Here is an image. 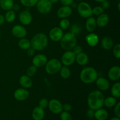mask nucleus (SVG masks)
Masks as SVG:
<instances>
[{
    "label": "nucleus",
    "instance_id": "obj_17",
    "mask_svg": "<svg viewBox=\"0 0 120 120\" xmlns=\"http://www.w3.org/2000/svg\"><path fill=\"white\" fill-rule=\"evenodd\" d=\"M97 88L101 91H105L110 88V83L109 80L104 77H99L96 80Z\"/></svg>",
    "mask_w": 120,
    "mask_h": 120
},
{
    "label": "nucleus",
    "instance_id": "obj_10",
    "mask_svg": "<svg viewBox=\"0 0 120 120\" xmlns=\"http://www.w3.org/2000/svg\"><path fill=\"white\" fill-rule=\"evenodd\" d=\"M63 30L60 27H55L49 32V37L54 42H59L63 35Z\"/></svg>",
    "mask_w": 120,
    "mask_h": 120
},
{
    "label": "nucleus",
    "instance_id": "obj_30",
    "mask_svg": "<svg viewBox=\"0 0 120 120\" xmlns=\"http://www.w3.org/2000/svg\"><path fill=\"white\" fill-rule=\"evenodd\" d=\"M18 45L21 49H23V50H27L28 48H30V42L27 39L25 38H21V39L19 41Z\"/></svg>",
    "mask_w": 120,
    "mask_h": 120
},
{
    "label": "nucleus",
    "instance_id": "obj_35",
    "mask_svg": "<svg viewBox=\"0 0 120 120\" xmlns=\"http://www.w3.org/2000/svg\"><path fill=\"white\" fill-rule=\"evenodd\" d=\"M37 69H36V67L35 66L32 65L29 66L26 70V75L29 76V77H32V76H34L35 73H36Z\"/></svg>",
    "mask_w": 120,
    "mask_h": 120
},
{
    "label": "nucleus",
    "instance_id": "obj_11",
    "mask_svg": "<svg viewBox=\"0 0 120 120\" xmlns=\"http://www.w3.org/2000/svg\"><path fill=\"white\" fill-rule=\"evenodd\" d=\"M12 34L18 38H23L27 35V30L25 27L20 25H15L12 29Z\"/></svg>",
    "mask_w": 120,
    "mask_h": 120
},
{
    "label": "nucleus",
    "instance_id": "obj_15",
    "mask_svg": "<svg viewBox=\"0 0 120 120\" xmlns=\"http://www.w3.org/2000/svg\"><path fill=\"white\" fill-rule=\"evenodd\" d=\"M71 13H72V9L70 6L63 5L57 10V15L60 18L64 19L70 16Z\"/></svg>",
    "mask_w": 120,
    "mask_h": 120
},
{
    "label": "nucleus",
    "instance_id": "obj_37",
    "mask_svg": "<svg viewBox=\"0 0 120 120\" xmlns=\"http://www.w3.org/2000/svg\"><path fill=\"white\" fill-rule=\"evenodd\" d=\"M113 54L117 59L120 58V45L119 43L116 45L113 48Z\"/></svg>",
    "mask_w": 120,
    "mask_h": 120
},
{
    "label": "nucleus",
    "instance_id": "obj_25",
    "mask_svg": "<svg viewBox=\"0 0 120 120\" xmlns=\"http://www.w3.org/2000/svg\"><path fill=\"white\" fill-rule=\"evenodd\" d=\"M101 46L105 50H109L113 47L114 42L111 38L109 36H105L102 39Z\"/></svg>",
    "mask_w": 120,
    "mask_h": 120
},
{
    "label": "nucleus",
    "instance_id": "obj_47",
    "mask_svg": "<svg viewBox=\"0 0 120 120\" xmlns=\"http://www.w3.org/2000/svg\"><path fill=\"white\" fill-rule=\"evenodd\" d=\"M12 9L14 11H18L20 9V6L18 4H14Z\"/></svg>",
    "mask_w": 120,
    "mask_h": 120
},
{
    "label": "nucleus",
    "instance_id": "obj_8",
    "mask_svg": "<svg viewBox=\"0 0 120 120\" xmlns=\"http://www.w3.org/2000/svg\"><path fill=\"white\" fill-rule=\"evenodd\" d=\"M76 55L72 50H67L63 54L61 58L62 63L65 66H70L72 65L75 62Z\"/></svg>",
    "mask_w": 120,
    "mask_h": 120
},
{
    "label": "nucleus",
    "instance_id": "obj_23",
    "mask_svg": "<svg viewBox=\"0 0 120 120\" xmlns=\"http://www.w3.org/2000/svg\"><path fill=\"white\" fill-rule=\"evenodd\" d=\"M94 116V117H95L96 120H106L109 117V114L107 110L105 109H103L100 108L98 110H95Z\"/></svg>",
    "mask_w": 120,
    "mask_h": 120
},
{
    "label": "nucleus",
    "instance_id": "obj_49",
    "mask_svg": "<svg viewBox=\"0 0 120 120\" xmlns=\"http://www.w3.org/2000/svg\"><path fill=\"white\" fill-rule=\"evenodd\" d=\"M50 1V2H51L52 4H56L57 3V2H58V1H59V0H49Z\"/></svg>",
    "mask_w": 120,
    "mask_h": 120
},
{
    "label": "nucleus",
    "instance_id": "obj_34",
    "mask_svg": "<svg viewBox=\"0 0 120 120\" xmlns=\"http://www.w3.org/2000/svg\"><path fill=\"white\" fill-rule=\"evenodd\" d=\"M60 28L62 29V30H66L70 26V21L67 18L62 19L59 23Z\"/></svg>",
    "mask_w": 120,
    "mask_h": 120
},
{
    "label": "nucleus",
    "instance_id": "obj_14",
    "mask_svg": "<svg viewBox=\"0 0 120 120\" xmlns=\"http://www.w3.org/2000/svg\"><path fill=\"white\" fill-rule=\"evenodd\" d=\"M14 97L18 101L26 100L29 97V93L26 89H18L14 92Z\"/></svg>",
    "mask_w": 120,
    "mask_h": 120
},
{
    "label": "nucleus",
    "instance_id": "obj_27",
    "mask_svg": "<svg viewBox=\"0 0 120 120\" xmlns=\"http://www.w3.org/2000/svg\"><path fill=\"white\" fill-rule=\"evenodd\" d=\"M111 94L114 97L119 98L120 97V83L119 82L114 83L111 87Z\"/></svg>",
    "mask_w": 120,
    "mask_h": 120
},
{
    "label": "nucleus",
    "instance_id": "obj_48",
    "mask_svg": "<svg viewBox=\"0 0 120 120\" xmlns=\"http://www.w3.org/2000/svg\"><path fill=\"white\" fill-rule=\"evenodd\" d=\"M4 21H5L4 16L3 15L0 14V26L2 25L4 23Z\"/></svg>",
    "mask_w": 120,
    "mask_h": 120
},
{
    "label": "nucleus",
    "instance_id": "obj_3",
    "mask_svg": "<svg viewBox=\"0 0 120 120\" xmlns=\"http://www.w3.org/2000/svg\"><path fill=\"white\" fill-rule=\"evenodd\" d=\"M80 78L84 83L90 84L97 80L98 78V73L94 68L87 67L82 70L80 74Z\"/></svg>",
    "mask_w": 120,
    "mask_h": 120
},
{
    "label": "nucleus",
    "instance_id": "obj_43",
    "mask_svg": "<svg viewBox=\"0 0 120 120\" xmlns=\"http://www.w3.org/2000/svg\"><path fill=\"white\" fill-rule=\"evenodd\" d=\"M101 7L103 8V9H107L110 7V4L109 1H108L107 0H105L103 2H101Z\"/></svg>",
    "mask_w": 120,
    "mask_h": 120
},
{
    "label": "nucleus",
    "instance_id": "obj_54",
    "mask_svg": "<svg viewBox=\"0 0 120 120\" xmlns=\"http://www.w3.org/2000/svg\"><path fill=\"white\" fill-rule=\"evenodd\" d=\"M77 1H82V0H77Z\"/></svg>",
    "mask_w": 120,
    "mask_h": 120
},
{
    "label": "nucleus",
    "instance_id": "obj_26",
    "mask_svg": "<svg viewBox=\"0 0 120 120\" xmlns=\"http://www.w3.org/2000/svg\"><path fill=\"white\" fill-rule=\"evenodd\" d=\"M14 4L13 0H0V7L5 11L12 9Z\"/></svg>",
    "mask_w": 120,
    "mask_h": 120
},
{
    "label": "nucleus",
    "instance_id": "obj_7",
    "mask_svg": "<svg viewBox=\"0 0 120 120\" xmlns=\"http://www.w3.org/2000/svg\"><path fill=\"white\" fill-rule=\"evenodd\" d=\"M36 5L39 12L47 14L51 11L52 4L49 0H38Z\"/></svg>",
    "mask_w": 120,
    "mask_h": 120
},
{
    "label": "nucleus",
    "instance_id": "obj_29",
    "mask_svg": "<svg viewBox=\"0 0 120 120\" xmlns=\"http://www.w3.org/2000/svg\"><path fill=\"white\" fill-rule=\"evenodd\" d=\"M15 18H16V14H15V11L12 9L7 11L4 16L5 20L9 23L14 22L15 19Z\"/></svg>",
    "mask_w": 120,
    "mask_h": 120
},
{
    "label": "nucleus",
    "instance_id": "obj_50",
    "mask_svg": "<svg viewBox=\"0 0 120 120\" xmlns=\"http://www.w3.org/2000/svg\"><path fill=\"white\" fill-rule=\"evenodd\" d=\"M110 120H120V117H113V118H111Z\"/></svg>",
    "mask_w": 120,
    "mask_h": 120
},
{
    "label": "nucleus",
    "instance_id": "obj_36",
    "mask_svg": "<svg viewBox=\"0 0 120 120\" xmlns=\"http://www.w3.org/2000/svg\"><path fill=\"white\" fill-rule=\"evenodd\" d=\"M93 14H94L96 16H99L100 15L103 14L104 12V9L101 6H97L95 7L92 9Z\"/></svg>",
    "mask_w": 120,
    "mask_h": 120
},
{
    "label": "nucleus",
    "instance_id": "obj_45",
    "mask_svg": "<svg viewBox=\"0 0 120 120\" xmlns=\"http://www.w3.org/2000/svg\"><path fill=\"white\" fill-rule=\"evenodd\" d=\"M35 53V50L31 46L27 49V54L29 56H33Z\"/></svg>",
    "mask_w": 120,
    "mask_h": 120
},
{
    "label": "nucleus",
    "instance_id": "obj_52",
    "mask_svg": "<svg viewBox=\"0 0 120 120\" xmlns=\"http://www.w3.org/2000/svg\"><path fill=\"white\" fill-rule=\"evenodd\" d=\"M118 11H120V2H118Z\"/></svg>",
    "mask_w": 120,
    "mask_h": 120
},
{
    "label": "nucleus",
    "instance_id": "obj_5",
    "mask_svg": "<svg viewBox=\"0 0 120 120\" xmlns=\"http://www.w3.org/2000/svg\"><path fill=\"white\" fill-rule=\"evenodd\" d=\"M62 68V63L57 59H52L45 64L46 71L49 75H55L58 73Z\"/></svg>",
    "mask_w": 120,
    "mask_h": 120
},
{
    "label": "nucleus",
    "instance_id": "obj_33",
    "mask_svg": "<svg viewBox=\"0 0 120 120\" xmlns=\"http://www.w3.org/2000/svg\"><path fill=\"white\" fill-rule=\"evenodd\" d=\"M21 3L26 7H33L37 4L38 0H20Z\"/></svg>",
    "mask_w": 120,
    "mask_h": 120
},
{
    "label": "nucleus",
    "instance_id": "obj_55",
    "mask_svg": "<svg viewBox=\"0 0 120 120\" xmlns=\"http://www.w3.org/2000/svg\"><path fill=\"white\" fill-rule=\"evenodd\" d=\"M117 1H120V0H117Z\"/></svg>",
    "mask_w": 120,
    "mask_h": 120
},
{
    "label": "nucleus",
    "instance_id": "obj_4",
    "mask_svg": "<svg viewBox=\"0 0 120 120\" xmlns=\"http://www.w3.org/2000/svg\"><path fill=\"white\" fill-rule=\"evenodd\" d=\"M77 39L76 36L70 32L63 34L60 40V45L62 49L65 50H71L76 45Z\"/></svg>",
    "mask_w": 120,
    "mask_h": 120
},
{
    "label": "nucleus",
    "instance_id": "obj_31",
    "mask_svg": "<svg viewBox=\"0 0 120 120\" xmlns=\"http://www.w3.org/2000/svg\"><path fill=\"white\" fill-rule=\"evenodd\" d=\"M59 71L61 77L64 79H67L69 78L71 75L70 69L68 68V66H62Z\"/></svg>",
    "mask_w": 120,
    "mask_h": 120
},
{
    "label": "nucleus",
    "instance_id": "obj_19",
    "mask_svg": "<svg viewBox=\"0 0 120 120\" xmlns=\"http://www.w3.org/2000/svg\"><path fill=\"white\" fill-rule=\"evenodd\" d=\"M109 22V16L107 14H104L98 16V18L96 19V24L100 28H104Z\"/></svg>",
    "mask_w": 120,
    "mask_h": 120
},
{
    "label": "nucleus",
    "instance_id": "obj_42",
    "mask_svg": "<svg viewBox=\"0 0 120 120\" xmlns=\"http://www.w3.org/2000/svg\"><path fill=\"white\" fill-rule=\"evenodd\" d=\"M61 4L64 6H70L73 2V0H60Z\"/></svg>",
    "mask_w": 120,
    "mask_h": 120
},
{
    "label": "nucleus",
    "instance_id": "obj_13",
    "mask_svg": "<svg viewBox=\"0 0 120 120\" xmlns=\"http://www.w3.org/2000/svg\"><path fill=\"white\" fill-rule=\"evenodd\" d=\"M48 62V58L43 54H38L34 56L32 60L33 65L36 68H41L46 64Z\"/></svg>",
    "mask_w": 120,
    "mask_h": 120
},
{
    "label": "nucleus",
    "instance_id": "obj_9",
    "mask_svg": "<svg viewBox=\"0 0 120 120\" xmlns=\"http://www.w3.org/2000/svg\"><path fill=\"white\" fill-rule=\"evenodd\" d=\"M48 107L52 113L57 114L61 113L63 111V105L59 100L56 99H52L49 101Z\"/></svg>",
    "mask_w": 120,
    "mask_h": 120
},
{
    "label": "nucleus",
    "instance_id": "obj_44",
    "mask_svg": "<svg viewBox=\"0 0 120 120\" xmlns=\"http://www.w3.org/2000/svg\"><path fill=\"white\" fill-rule=\"evenodd\" d=\"M71 109H72V107L70 104L66 103L64 105H63V110H64V111L69 112V111H71Z\"/></svg>",
    "mask_w": 120,
    "mask_h": 120
},
{
    "label": "nucleus",
    "instance_id": "obj_38",
    "mask_svg": "<svg viewBox=\"0 0 120 120\" xmlns=\"http://www.w3.org/2000/svg\"><path fill=\"white\" fill-rule=\"evenodd\" d=\"M61 120H72V117L69 112L63 111L60 114Z\"/></svg>",
    "mask_w": 120,
    "mask_h": 120
},
{
    "label": "nucleus",
    "instance_id": "obj_39",
    "mask_svg": "<svg viewBox=\"0 0 120 120\" xmlns=\"http://www.w3.org/2000/svg\"><path fill=\"white\" fill-rule=\"evenodd\" d=\"M48 104L49 101L46 98H42L39 102V106L44 109L48 106Z\"/></svg>",
    "mask_w": 120,
    "mask_h": 120
},
{
    "label": "nucleus",
    "instance_id": "obj_24",
    "mask_svg": "<svg viewBox=\"0 0 120 120\" xmlns=\"http://www.w3.org/2000/svg\"><path fill=\"white\" fill-rule=\"evenodd\" d=\"M19 84L25 89H29L32 85V80L30 77L27 75H23L20 77Z\"/></svg>",
    "mask_w": 120,
    "mask_h": 120
},
{
    "label": "nucleus",
    "instance_id": "obj_28",
    "mask_svg": "<svg viewBox=\"0 0 120 120\" xmlns=\"http://www.w3.org/2000/svg\"><path fill=\"white\" fill-rule=\"evenodd\" d=\"M117 98L114 97L113 96L112 97H108L106 98H104V105L106 106L108 108H111L112 107L115 106L117 104Z\"/></svg>",
    "mask_w": 120,
    "mask_h": 120
},
{
    "label": "nucleus",
    "instance_id": "obj_20",
    "mask_svg": "<svg viewBox=\"0 0 120 120\" xmlns=\"http://www.w3.org/2000/svg\"><path fill=\"white\" fill-rule=\"evenodd\" d=\"M32 116L34 120H42L45 116L44 109L39 106L36 107L33 110Z\"/></svg>",
    "mask_w": 120,
    "mask_h": 120
},
{
    "label": "nucleus",
    "instance_id": "obj_32",
    "mask_svg": "<svg viewBox=\"0 0 120 120\" xmlns=\"http://www.w3.org/2000/svg\"><path fill=\"white\" fill-rule=\"evenodd\" d=\"M82 32V27L79 24L77 23H74L71 25V28H70V32L71 34L75 35V36H77L79 35Z\"/></svg>",
    "mask_w": 120,
    "mask_h": 120
},
{
    "label": "nucleus",
    "instance_id": "obj_46",
    "mask_svg": "<svg viewBox=\"0 0 120 120\" xmlns=\"http://www.w3.org/2000/svg\"><path fill=\"white\" fill-rule=\"evenodd\" d=\"M87 115L88 117H89V118H93V117H94V110L90 109V110L87 111Z\"/></svg>",
    "mask_w": 120,
    "mask_h": 120
},
{
    "label": "nucleus",
    "instance_id": "obj_53",
    "mask_svg": "<svg viewBox=\"0 0 120 120\" xmlns=\"http://www.w3.org/2000/svg\"><path fill=\"white\" fill-rule=\"evenodd\" d=\"M0 37H1V31H0Z\"/></svg>",
    "mask_w": 120,
    "mask_h": 120
},
{
    "label": "nucleus",
    "instance_id": "obj_21",
    "mask_svg": "<svg viewBox=\"0 0 120 120\" xmlns=\"http://www.w3.org/2000/svg\"><path fill=\"white\" fill-rule=\"evenodd\" d=\"M75 61L80 66H85L89 62V57L86 53L82 52L76 55Z\"/></svg>",
    "mask_w": 120,
    "mask_h": 120
},
{
    "label": "nucleus",
    "instance_id": "obj_1",
    "mask_svg": "<svg viewBox=\"0 0 120 120\" xmlns=\"http://www.w3.org/2000/svg\"><path fill=\"white\" fill-rule=\"evenodd\" d=\"M104 97L99 90H94L89 94L87 98V103L90 109L95 110L100 109L104 105Z\"/></svg>",
    "mask_w": 120,
    "mask_h": 120
},
{
    "label": "nucleus",
    "instance_id": "obj_41",
    "mask_svg": "<svg viewBox=\"0 0 120 120\" xmlns=\"http://www.w3.org/2000/svg\"><path fill=\"white\" fill-rule=\"evenodd\" d=\"M114 114L116 117H120V103L118 102L115 105Z\"/></svg>",
    "mask_w": 120,
    "mask_h": 120
},
{
    "label": "nucleus",
    "instance_id": "obj_2",
    "mask_svg": "<svg viewBox=\"0 0 120 120\" xmlns=\"http://www.w3.org/2000/svg\"><path fill=\"white\" fill-rule=\"evenodd\" d=\"M30 46L35 50H42L45 49L48 45V38L45 34L39 33L32 38Z\"/></svg>",
    "mask_w": 120,
    "mask_h": 120
},
{
    "label": "nucleus",
    "instance_id": "obj_40",
    "mask_svg": "<svg viewBox=\"0 0 120 120\" xmlns=\"http://www.w3.org/2000/svg\"><path fill=\"white\" fill-rule=\"evenodd\" d=\"M72 51L75 55H78L83 52V48L79 45H76L72 49Z\"/></svg>",
    "mask_w": 120,
    "mask_h": 120
},
{
    "label": "nucleus",
    "instance_id": "obj_12",
    "mask_svg": "<svg viewBox=\"0 0 120 120\" xmlns=\"http://www.w3.org/2000/svg\"><path fill=\"white\" fill-rule=\"evenodd\" d=\"M20 22L24 25H28L32 21V16L28 10H24L21 12L19 15Z\"/></svg>",
    "mask_w": 120,
    "mask_h": 120
},
{
    "label": "nucleus",
    "instance_id": "obj_22",
    "mask_svg": "<svg viewBox=\"0 0 120 120\" xmlns=\"http://www.w3.org/2000/svg\"><path fill=\"white\" fill-rule=\"evenodd\" d=\"M97 24H96V19L90 16L88 18L86 22V28L89 32L91 33L94 31L96 29Z\"/></svg>",
    "mask_w": 120,
    "mask_h": 120
},
{
    "label": "nucleus",
    "instance_id": "obj_16",
    "mask_svg": "<svg viewBox=\"0 0 120 120\" xmlns=\"http://www.w3.org/2000/svg\"><path fill=\"white\" fill-rule=\"evenodd\" d=\"M109 78L112 81H117L120 78V68L117 66H112L108 73Z\"/></svg>",
    "mask_w": 120,
    "mask_h": 120
},
{
    "label": "nucleus",
    "instance_id": "obj_51",
    "mask_svg": "<svg viewBox=\"0 0 120 120\" xmlns=\"http://www.w3.org/2000/svg\"><path fill=\"white\" fill-rule=\"evenodd\" d=\"M95 1H96V2H103L104 1H105V0H94Z\"/></svg>",
    "mask_w": 120,
    "mask_h": 120
},
{
    "label": "nucleus",
    "instance_id": "obj_6",
    "mask_svg": "<svg viewBox=\"0 0 120 120\" xmlns=\"http://www.w3.org/2000/svg\"><path fill=\"white\" fill-rule=\"evenodd\" d=\"M77 11L82 17L88 18L92 16L93 12L91 6L86 2H82L77 5Z\"/></svg>",
    "mask_w": 120,
    "mask_h": 120
},
{
    "label": "nucleus",
    "instance_id": "obj_18",
    "mask_svg": "<svg viewBox=\"0 0 120 120\" xmlns=\"http://www.w3.org/2000/svg\"><path fill=\"white\" fill-rule=\"evenodd\" d=\"M86 41L90 46L94 47L98 43L99 38L97 34L91 32L86 36Z\"/></svg>",
    "mask_w": 120,
    "mask_h": 120
}]
</instances>
